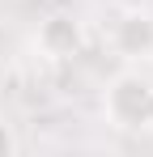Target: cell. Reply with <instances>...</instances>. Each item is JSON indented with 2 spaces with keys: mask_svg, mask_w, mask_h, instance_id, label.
<instances>
[{
  "mask_svg": "<svg viewBox=\"0 0 153 157\" xmlns=\"http://www.w3.org/2000/svg\"><path fill=\"white\" fill-rule=\"evenodd\" d=\"M149 102H153V81L140 68H124L106 81L102 94V115L115 132H145L149 119Z\"/></svg>",
  "mask_w": 153,
  "mask_h": 157,
  "instance_id": "1",
  "label": "cell"
},
{
  "mask_svg": "<svg viewBox=\"0 0 153 157\" xmlns=\"http://www.w3.org/2000/svg\"><path fill=\"white\" fill-rule=\"evenodd\" d=\"M111 51L124 64H149L153 59V13L149 9H124L111 21Z\"/></svg>",
  "mask_w": 153,
  "mask_h": 157,
  "instance_id": "2",
  "label": "cell"
},
{
  "mask_svg": "<svg viewBox=\"0 0 153 157\" xmlns=\"http://www.w3.org/2000/svg\"><path fill=\"white\" fill-rule=\"evenodd\" d=\"M34 43H38V51L51 55V59H73V55L85 47V26H81V17H73V13H51V17L38 21Z\"/></svg>",
  "mask_w": 153,
  "mask_h": 157,
  "instance_id": "3",
  "label": "cell"
},
{
  "mask_svg": "<svg viewBox=\"0 0 153 157\" xmlns=\"http://www.w3.org/2000/svg\"><path fill=\"white\" fill-rule=\"evenodd\" d=\"M13 153H17V132L0 119V157H13Z\"/></svg>",
  "mask_w": 153,
  "mask_h": 157,
  "instance_id": "4",
  "label": "cell"
},
{
  "mask_svg": "<svg viewBox=\"0 0 153 157\" xmlns=\"http://www.w3.org/2000/svg\"><path fill=\"white\" fill-rule=\"evenodd\" d=\"M145 132H153V102H149V119H145Z\"/></svg>",
  "mask_w": 153,
  "mask_h": 157,
  "instance_id": "5",
  "label": "cell"
}]
</instances>
